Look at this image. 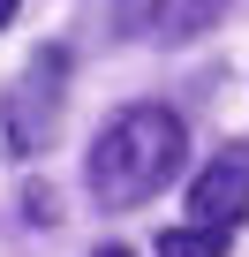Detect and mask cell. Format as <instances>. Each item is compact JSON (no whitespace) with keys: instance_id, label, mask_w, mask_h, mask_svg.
<instances>
[{"instance_id":"2","label":"cell","mask_w":249,"mask_h":257,"mask_svg":"<svg viewBox=\"0 0 249 257\" xmlns=\"http://www.w3.org/2000/svg\"><path fill=\"white\" fill-rule=\"evenodd\" d=\"M61 106H68V53L38 46L23 61V76L0 91V137H8L16 159H31V152H46L61 137Z\"/></svg>"},{"instance_id":"7","label":"cell","mask_w":249,"mask_h":257,"mask_svg":"<svg viewBox=\"0 0 249 257\" xmlns=\"http://www.w3.org/2000/svg\"><path fill=\"white\" fill-rule=\"evenodd\" d=\"M91 257H129V249H113V242H106V249H91Z\"/></svg>"},{"instance_id":"5","label":"cell","mask_w":249,"mask_h":257,"mask_svg":"<svg viewBox=\"0 0 249 257\" xmlns=\"http://www.w3.org/2000/svg\"><path fill=\"white\" fill-rule=\"evenodd\" d=\"M159 257H226L219 234H196V227H166L159 234Z\"/></svg>"},{"instance_id":"1","label":"cell","mask_w":249,"mask_h":257,"mask_svg":"<svg viewBox=\"0 0 249 257\" xmlns=\"http://www.w3.org/2000/svg\"><path fill=\"white\" fill-rule=\"evenodd\" d=\"M181 159H189V128H181V113L136 98V106H121L98 137H91L83 174H91L98 212H136V204H151V197L181 174Z\"/></svg>"},{"instance_id":"6","label":"cell","mask_w":249,"mask_h":257,"mask_svg":"<svg viewBox=\"0 0 249 257\" xmlns=\"http://www.w3.org/2000/svg\"><path fill=\"white\" fill-rule=\"evenodd\" d=\"M8 23H16V0H0V31H8Z\"/></svg>"},{"instance_id":"4","label":"cell","mask_w":249,"mask_h":257,"mask_svg":"<svg viewBox=\"0 0 249 257\" xmlns=\"http://www.w3.org/2000/svg\"><path fill=\"white\" fill-rule=\"evenodd\" d=\"M226 8H234V0H121L113 23L129 38H144V46H181V38L211 31Z\"/></svg>"},{"instance_id":"3","label":"cell","mask_w":249,"mask_h":257,"mask_svg":"<svg viewBox=\"0 0 249 257\" xmlns=\"http://www.w3.org/2000/svg\"><path fill=\"white\" fill-rule=\"evenodd\" d=\"M241 219H249V144H226V152L189 182V227L226 242Z\"/></svg>"}]
</instances>
